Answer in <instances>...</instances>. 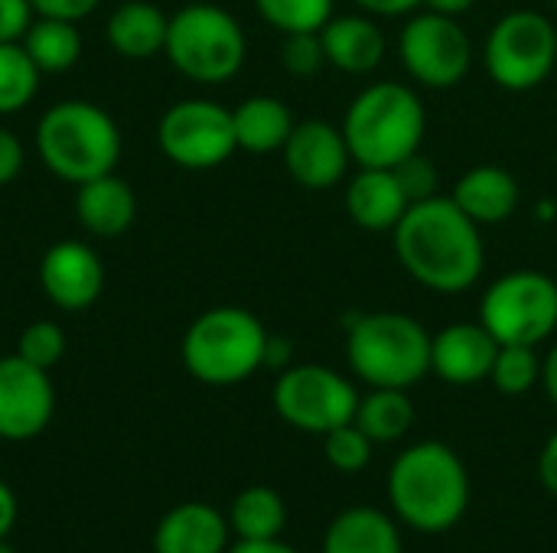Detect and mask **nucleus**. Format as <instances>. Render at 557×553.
<instances>
[{"mask_svg":"<svg viewBox=\"0 0 557 553\" xmlns=\"http://www.w3.org/2000/svg\"><path fill=\"white\" fill-rule=\"evenodd\" d=\"M392 244L411 280L447 297L467 293L486 267L480 225L450 196L408 205L392 231Z\"/></svg>","mask_w":557,"mask_h":553,"instance_id":"f257e3e1","label":"nucleus"},{"mask_svg":"<svg viewBox=\"0 0 557 553\" xmlns=\"http://www.w3.org/2000/svg\"><path fill=\"white\" fill-rule=\"evenodd\" d=\"M392 515L421 535H444L470 508V473L454 447L424 440L408 447L388 469Z\"/></svg>","mask_w":557,"mask_h":553,"instance_id":"f03ea898","label":"nucleus"},{"mask_svg":"<svg viewBox=\"0 0 557 553\" xmlns=\"http://www.w3.org/2000/svg\"><path fill=\"white\" fill-rule=\"evenodd\" d=\"M339 127L356 166L392 169L421 150L428 111L411 85L372 81L349 101Z\"/></svg>","mask_w":557,"mask_h":553,"instance_id":"7ed1b4c3","label":"nucleus"},{"mask_svg":"<svg viewBox=\"0 0 557 553\" xmlns=\"http://www.w3.org/2000/svg\"><path fill=\"white\" fill-rule=\"evenodd\" d=\"M36 156L42 166L72 186H82L95 176L114 173L121 160V130L117 121L85 98L55 101L36 121Z\"/></svg>","mask_w":557,"mask_h":553,"instance_id":"20e7f679","label":"nucleus"},{"mask_svg":"<svg viewBox=\"0 0 557 553\" xmlns=\"http://www.w3.org/2000/svg\"><path fill=\"white\" fill-rule=\"evenodd\" d=\"M268 336L271 332L251 310L212 306L189 323L180 355L196 381L209 388H232L264 368Z\"/></svg>","mask_w":557,"mask_h":553,"instance_id":"39448f33","label":"nucleus"},{"mask_svg":"<svg viewBox=\"0 0 557 553\" xmlns=\"http://www.w3.org/2000/svg\"><path fill=\"white\" fill-rule=\"evenodd\" d=\"M346 359L369 388L408 391L431 375V332L398 310L366 313L349 326Z\"/></svg>","mask_w":557,"mask_h":553,"instance_id":"423d86ee","label":"nucleus"},{"mask_svg":"<svg viewBox=\"0 0 557 553\" xmlns=\"http://www.w3.org/2000/svg\"><path fill=\"white\" fill-rule=\"evenodd\" d=\"M163 55L196 85H222L235 78L248 55L242 23L215 3H189L170 16Z\"/></svg>","mask_w":557,"mask_h":553,"instance_id":"0eeeda50","label":"nucleus"},{"mask_svg":"<svg viewBox=\"0 0 557 553\" xmlns=\"http://www.w3.org/2000/svg\"><path fill=\"white\" fill-rule=\"evenodd\" d=\"M483 62L503 91H532L557 68V23L539 10H509L486 36Z\"/></svg>","mask_w":557,"mask_h":553,"instance_id":"6e6552de","label":"nucleus"},{"mask_svg":"<svg viewBox=\"0 0 557 553\" xmlns=\"http://www.w3.org/2000/svg\"><path fill=\"white\" fill-rule=\"evenodd\" d=\"M480 323L499 345H542L557 332V280L542 271H512L490 284Z\"/></svg>","mask_w":557,"mask_h":553,"instance_id":"1a4fd4ad","label":"nucleus"},{"mask_svg":"<svg viewBox=\"0 0 557 553\" xmlns=\"http://www.w3.org/2000/svg\"><path fill=\"white\" fill-rule=\"evenodd\" d=\"M271 401L287 427L323 437L356 417L359 391L336 368L307 362L290 365L277 375Z\"/></svg>","mask_w":557,"mask_h":553,"instance_id":"9d476101","label":"nucleus"},{"mask_svg":"<svg viewBox=\"0 0 557 553\" xmlns=\"http://www.w3.org/2000/svg\"><path fill=\"white\" fill-rule=\"evenodd\" d=\"M160 153L180 169H215L238 150L232 111L212 98H183L157 124Z\"/></svg>","mask_w":557,"mask_h":553,"instance_id":"9b49d317","label":"nucleus"},{"mask_svg":"<svg viewBox=\"0 0 557 553\" xmlns=\"http://www.w3.org/2000/svg\"><path fill=\"white\" fill-rule=\"evenodd\" d=\"M398 55L405 72L418 85L431 91H447L470 75L473 42L460 26V16L421 10L405 23L398 36Z\"/></svg>","mask_w":557,"mask_h":553,"instance_id":"f8f14e48","label":"nucleus"},{"mask_svg":"<svg viewBox=\"0 0 557 553\" xmlns=\"http://www.w3.org/2000/svg\"><path fill=\"white\" fill-rule=\"evenodd\" d=\"M55 414V388L46 368L29 365L26 359H0V440L26 443L36 440Z\"/></svg>","mask_w":557,"mask_h":553,"instance_id":"ddd939ff","label":"nucleus"},{"mask_svg":"<svg viewBox=\"0 0 557 553\" xmlns=\"http://www.w3.org/2000/svg\"><path fill=\"white\" fill-rule=\"evenodd\" d=\"M281 156H284L287 176L310 192L339 186L352 163L343 127L330 121H317V117L294 124L287 143L281 147Z\"/></svg>","mask_w":557,"mask_h":553,"instance_id":"4468645a","label":"nucleus"},{"mask_svg":"<svg viewBox=\"0 0 557 553\" xmlns=\"http://www.w3.org/2000/svg\"><path fill=\"white\" fill-rule=\"evenodd\" d=\"M39 290L62 313H82L104 290V264L85 241H55L39 257Z\"/></svg>","mask_w":557,"mask_h":553,"instance_id":"2eb2a0df","label":"nucleus"},{"mask_svg":"<svg viewBox=\"0 0 557 553\" xmlns=\"http://www.w3.org/2000/svg\"><path fill=\"white\" fill-rule=\"evenodd\" d=\"M496 352L499 342L480 319L444 326L431 336V375L457 388L490 381Z\"/></svg>","mask_w":557,"mask_h":553,"instance_id":"dca6fc26","label":"nucleus"},{"mask_svg":"<svg viewBox=\"0 0 557 553\" xmlns=\"http://www.w3.org/2000/svg\"><path fill=\"white\" fill-rule=\"evenodd\" d=\"M228 515L206 502H183L173 505L157 531H153V553H225L228 544Z\"/></svg>","mask_w":557,"mask_h":553,"instance_id":"f3484780","label":"nucleus"},{"mask_svg":"<svg viewBox=\"0 0 557 553\" xmlns=\"http://www.w3.org/2000/svg\"><path fill=\"white\" fill-rule=\"evenodd\" d=\"M326 65L346 72V75H369L385 59V33L369 13H343L330 16V23L320 29Z\"/></svg>","mask_w":557,"mask_h":553,"instance_id":"a211bd4d","label":"nucleus"},{"mask_svg":"<svg viewBox=\"0 0 557 553\" xmlns=\"http://www.w3.org/2000/svg\"><path fill=\"white\" fill-rule=\"evenodd\" d=\"M75 218L91 238H121L137 218V196L117 173L75 186Z\"/></svg>","mask_w":557,"mask_h":553,"instance_id":"6ab92c4d","label":"nucleus"},{"mask_svg":"<svg viewBox=\"0 0 557 553\" xmlns=\"http://www.w3.org/2000/svg\"><path fill=\"white\" fill-rule=\"evenodd\" d=\"M408 205L411 202L395 169L359 166V173L346 186V212L366 231H395Z\"/></svg>","mask_w":557,"mask_h":553,"instance_id":"aec40b11","label":"nucleus"},{"mask_svg":"<svg viewBox=\"0 0 557 553\" xmlns=\"http://www.w3.org/2000/svg\"><path fill=\"white\" fill-rule=\"evenodd\" d=\"M480 228L483 225H499V222H509L516 212H519V202H522V189H519V179L503 169V166H473L467 169L457 186H454V196H450Z\"/></svg>","mask_w":557,"mask_h":553,"instance_id":"412c9836","label":"nucleus"},{"mask_svg":"<svg viewBox=\"0 0 557 553\" xmlns=\"http://www.w3.org/2000/svg\"><path fill=\"white\" fill-rule=\"evenodd\" d=\"M323 553H405L398 518L372 505L346 508L330 521Z\"/></svg>","mask_w":557,"mask_h":553,"instance_id":"4be33fe9","label":"nucleus"},{"mask_svg":"<svg viewBox=\"0 0 557 553\" xmlns=\"http://www.w3.org/2000/svg\"><path fill=\"white\" fill-rule=\"evenodd\" d=\"M170 16L150 0H124L111 10L104 23L108 46L131 62H144L163 52Z\"/></svg>","mask_w":557,"mask_h":553,"instance_id":"5701e85b","label":"nucleus"},{"mask_svg":"<svg viewBox=\"0 0 557 553\" xmlns=\"http://www.w3.org/2000/svg\"><path fill=\"white\" fill-rule=\"evenodd\" d=\"M232 124H235V140L238 150L245 153H277L290 130H294V114L290 108L274 98V95H251L242 104L232 108Z\"/></svg>","mask_w":557,"mask_h":553,"instance_id":"b1692460","label":"nucleus"},{"mask_svg":"<svg viewBox=\"0 0 557 553\" xmlns=\"http://www.w3.org/2000/svg\"><path fill=\"white\" fill-rule=\"evenodd\" d=\"M352 424L379 447V443H398L414 427V404L408 391L401 388H372L366 398H359Z\"/></svg>","mask_w":557,"mask_h":553,"instance_id":"393cba45","label":"nucleus"},{"mask_svg":"<svg viewBox=\"0 0 557 553\" xmlns=\"http://www.w3.org/2000/svg\"><path fill=\"white\" fill-rule=\"evenodd\" d=\"M228 528L238 541H271L287 528V505L271 486H248L228 508Z\"/></svg>","mask_w":557,"mask_h":553,"instance_id":"a878e982","label":"nucleus"},{"mask_svg":"<svg viewBox=\"0 0 557 553\" xmlns=\"http://www.w3.org/2000/svg\"><path fill=\"white\" fill-rule=\"evenodd\" d=\"M20 42L42 75L69 72L82 59V33H78V23H69V20L36 16Z\"/></svg>","mask_w":557,"mask_h":553,"instance_id":"bb28decb","label":"nucleus"},{"mask_svg":"<svg viewBox=\"0 0 557 553\" xmlns=\"http://www.w3.org/2000/svg\"><path fill=\"white\" fill-rule=\"evenodd\" d=\"M42 72L23 49V42H0V117L23 111L39 91Z\"/></svg>","mask_w":557,"mask_h":553,"instance_id":"cd10ccee","label":"nucleus"},{"mask_svg":"<svg viewBox=\"0 0 557 553\" xmlns=\"http://www.w3.org/2000/svg\"><path fill=\"white\" fill-rule=\"evenodd\" d=\"M490 381L506 398H522L542 385V359L535 345H499Z\"/></svg>","mask_w":557,"mask_h":553,"instance_id":"c85d7f7f","label":"nucleus"},{"mask_svg":"<svg viewBox=\"0 0 557 553\" xmlns=\"http://www.w3.org/2000/svg\"><path fill=\"white\" fill-rule=\"evenodd\" d=\"M255 7L271 29L290 36V33H320L333 16L336 0H255Z\"/></svg>","mask_w":557,"mask_h":553,"instance_id":"c756f323","label":"nucleus"},{"mask_svg":"<svg viewBox=\"0 0 557 553\" xmlns=\"http://www.w3.org/2000/svg\"><path fill=\"white\" fill-rule=\"evenodd\" d=\"M372 450H375V443L352 420L323 433V453L336 473H346V476L362 473L372 463Z\"/></svg>","mask_w":557,"mask_h":553,"instance_id":"7c9ffc66","label":"nucleus"},{"mask_svg":"<svg viewBox=\"0 0 557 553\" xmlns=\"http://www.w3.org/2000/svg\"><path fill=\"white\" fill-rule=\"evenodd\" d=\"M16 355L26 359L36 368H46V372L55 368L62 362V355H65V332H62V326L52 323V319L29 323L20 332V339H16Z\"/></svg>","mask_w":557,"mask_h":553,"instance_id":"2f4dec72","label":"nucleus"},{"mask_svg":"<svg viewBox=\"0 0 557 553\" xmlns=\"http://www.w3.org/2000/svg\"><path fill=\"white\" fill-rule=\"evenodd\" d=\"M281 62L294 78H313L326 65L320 33H290V36H284Z\"/></svg>","mask_w":557,"mask_h":553,"instance_id":"473e14b6","label":"nucleus"},{"mask_svg":"<svg viewBox=\"0 0 557 553\" xmlns=\"http://www.w3.org/2000/svg\"><path fill=\"white\" fill-rule=\"evenodd\" d=\"M392 169H395V176H398V183H401V189H405V196H408L411 205H414V202H424V199H431V196H441V192H437L441 173H437L434 160L424 156L421 150L411 153V156H405V160H401L398 166H392Z\"/></svg>","mask_w":557,"mask_h":553,"instance_id":"72a5a7b5","label":"nucleus"},{"mask_svg":"<svg viewBox=\"0 0 557 553\" xmlns=\"http://www.w3.org/2000/svg\"><path fill=\"white\" fill-rule=\"evenodd\" d=\"M33 20L29 0H0V42H20Z\"/></svg>","mask_w":557,"mask_h":553,"instance_id":"f704fd0d","label":"nucleus"},{"mask_svg":"<svg viewBox=\"0 0 557 553\" xmlns=\"http://www.w3.org/2000/svg\"><path fill=\"white\" fill-rule=\"evenodd\" d=\"M98 3L101 0H29L36 16H52V20H69V23H82L85 16H91Z\"/></svg>","mask_w":557,"mask_h":553,"instance_id":"c9c22d12","label":"nucleus"},{"mask_svg":"<svg viewBox=\"0 0 557 553\" xmlns=\"http://www.w3.org/2000/svg\"><path fill=\"white\" fill-rule=\"evenodd\" d=\"M23 169V143L13 130L0 127V189L10 186Z\"/></svg>","mask_w":557,"mask_h":553,"instance_id":"e433bc0d","label":"nucleus"},{"mask_svg":"<svg viewBox=\"0 0 557 553\" xmlns=\"http://www.w3.org/2000/svg\"><path fill=\"white\" fill-rule=\"evenodd\" d=\"M369 16H408L424 7V0H352Z\"/></svg>","mask_w":557,"mask_h":553,"instance_id":"4c0bfd02","label":"nucleus"},{"mask_svg":"<svg viewBox=\"0 0 557 553\" xmlns=\"http://www.w3.org/2000/svg\"><path fill=\"white\" fill-rule=\"evenodd\" d=\"M539 479L542 486L557 495V430L548 437V443L542 447V456H539Z\"/></svg>","mask_w":557,"mask_h":553,"instance_id":"58836bf2","label":"nucleus"},{"mask_svg":"<svg viewBox=\"0 0 557 553\" xmlns=\"http://www.w3.org/2000/svg\"><path fill=\"white\" fill-rule=\"evenodd\" d=\"M290 355H294V345L290 339L284 336H268V349H264V368H290Z\"/></svg>","mask_w":557,"mask_h":553,"instance_id":"ea45409f","label":"nucleus"},{"mask_svg":"<svg viewBox=\"0 0 557 553\" xmlns=\"http://www.w3.org/2000/svg\"><path fill=\"white\" fill-rule=\"evenodd\" d=\"M16 525V495L13 489L0 479V541H7V535Z\"/></svg>","mask_w":557,"mask_h":553,"instance_id":"a19ab883","label":"nucleus"},{"mask_svg":"<svg viewBox=\"0 0 557 553\" xmlns=\"http://www.w3.org/2000/svg\"><path fill=\"white\" fill-rule=\"evenodd\" d=\"M225 553H300L294 551L290 544H284L281 538H271V541H235Z\"/></svg>","mask_w":557,"mask_h":553,"instance_id":"79ce46f5","label":"nucleus"},{"mask_svg":"<svg viewBox=\"0 0 557 553\" xmlns=\"http://www.w3.org/2000/svg\"><path fill=\"white\" fill-rule=\"evenodd\" d=\"M542 388H545L548 401L557 407V342L548 349V355L542 359Z\"/></svg>","mask_w":557,"mask_h":553,"instance_id":"37998d69","label":"nucleus"},{"mask_svg":"<svg viewBox=\"0 0 557 553\" xmlns=\"http://www.w3.org/2000/svg\"><path fill=\"white\" fill-rule=\"evenodd\" d=\"M476 0H424V10L444 13V16H463L467 10H473Z\"/></svg>","mask_w":557,"mask_h":553,"instance_id":"c03bdc74","label":"nucleus"},{"mask_svg":"<svg viewBox=\"0 0 557 553\" xmlns=\"http://www.w3.org/2000/svg\"><path fill=\"white\" fill-rule=\"evenodd\" d=\"M0 553H13V548H10L7 541H0Z\"/></svg>","mask_w":557,"mask_h":553,"instance_id":"a18cd8bd","label":"nucleus"},{"mask_svg":"<svg viewBox=\"0 0 557 553\" xmlns=\"http://www.w3.org/2000/svg\"><path fill=\"white\" fill-rule=\"evenodd\" d=\"M552 3H555V10H557V0H552Z\"/></svg>","mask_w":557,"mask_h":553,"instance_id":"49530a36","label":"nucleus"}]
</instances>
